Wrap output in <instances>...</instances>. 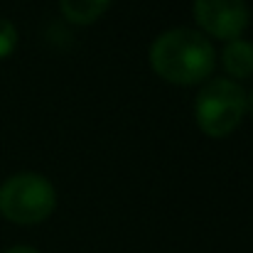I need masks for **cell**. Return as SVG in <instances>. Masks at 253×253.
Returning <instances> with one entry per match:
<instances>
[{
	"instance_id": "6da1fadb",
	"label": "cell",
	"mask_w": 253,
	"mask_h": 253,
	"mask_svg": "<svg viewBox=\"0 0 253 253\" xmlns=\"http://www.w3.org/2000/svg\"><path fill=\"white\" fill-rule=\"evenodd\" d=\"M150 67L169 84H199L214 72L216 52L204 32L174 27L150 44Z\"/></svg>"
},
{
	"instance_id": "9c48e42d",
	"label": "cell",
	"mask_w": 253,
	"mask_h": 253,
	"mask_svg": "<svg viewBox=\"0 0 253 253\" xmlns=\"http://www.w3.org/2000/svg\"><path fill=\"white\" fill-rule=\"evenodd\" d=\"M246 111H251V113H253V91L246 96Z\"/></svg>"
},
{
	"instance_id": "7a4b0ae2",
	"label": "cell",
	"mask_w": 253,
	"mask_h": 253,
	"mask_svg": "<svg viewBox=\"0 0 253 253\" xmlns=\"http://www.w3.org/2000/svg\"><path fill=\"white\" fill-rule=\"evenodd\" d=\"M57 209L54 184L37 172H20L0 184V214L20 226L42 224Z\"/></svg>"
},
{
	"instance_id": "52a82bcc",
	"label": "cell",
	"mask_w": 253,
	"mask_h": 253,
	"mask_svg": "<svg viewBox=\"0 0 253 253\" xmlns=\"http://www.w3.org/2000/svg\"><path fill=\"white\" fill-rule=\"evenodd\" d=\"M15 47H17V27L7 17H0V59L10 57Z\"/></svg>"
},
{
	"instance_id": "3957f363",
	"label": "cell",
	"mask_w": 253,
	"mask_h": 253,
	"mask_svg": "<svg viewBox=\"0 0 253 253\" xmlns=\"http://www.w3.org/2000/svg\"><path fill=\"white\" fill-rule=\"evenodd\" d=\"M246 113V91L231 79H211L202 86L194 101V118L204 135L226 138L231 135Z\"/></svg>"
},
{
	"instance_id": "277c9868",
	"label": "cell",
	"mask_w": 253,
	"mask_h": 253,
	"mask_svg": "<svg viewBox=\"0 0 253 253\" xmlns=\"http://www.w3.org/2000/svg\"><path fill=\"white\" fill-rule=\"evenodd\" d=\"M194 20L207 35L231 42L249 27L251 10L246 0H194Z\"/></svg>"
},
{
	"instance_id": "5b68a950",
	"label": "cell",
	"mask_w": 253,
	"mask_h": 253,
	"mask_svg": "<svg viewBox=\"0 0 253 253\" xmlns=\"http://www.w3.org/2000/svg\"><path fill=\"white\" fill-rule=\"evenodd\" d=\"M221 67L231 77V82L253 77V42L251 40H231L221 52Z\"/></svg>"
},
{
	"instance_id": "ba28073f",
	"label": "cell",
	"mask_w": 253,
	"mask_h": 253,
	"mask_svg": "<svg viewBox=\"0 0 253 253\" xmlns=\"http://www.w3.org/2000/svg\"><path fill=\"white\" fill-rule=\"evenodd\" d=\"M5 253H40V251H35L30 246H15V249H10V251H5Z\"/></svg>"
},
{
	"instance_id": "8992f818",
	"label": "cell",
	"mask_w": 253,
	"mask_h": 253,
	"mask_svg": "<svg viewBox=\"0 0 253 253\" xmlns=\"http://www.w3.org/2000/svg\"><path fill=\"white\" fill-rule=\"evenodd\" d=\"M111 0H59L62 15L72 22V25H91L96 22L106 10H108Z\"/></svg>"
}]
</instances>
